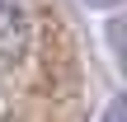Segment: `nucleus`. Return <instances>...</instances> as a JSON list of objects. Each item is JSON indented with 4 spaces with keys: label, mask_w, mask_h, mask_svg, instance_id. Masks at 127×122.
<instances>
[{
    "label": "nucleus",
    "mask_w": 127,
    "mask_h": 122,
    "mask_svg": "<svg viewBox=\"0 0 127 122\" xmlns=\"http://www.w3.org/2000/svg\"><path fill=\"white\" fill-rule=\"evenodd\" d=\"M33 38H38V24H33L28 0H0V56L5 61H24Z\"/></svg>",
    "instance_id": "obj_1"
},
{
    "label": "nucleus",
    "mask_w": 127,
    "mask_h": 122,
    "mask_svg": "<svg viewBox=\"0 0 127 122\" xmlns=\"http://www.w3.org/2000/svg\"><path fill=\"white\" fill-rule=\"evenodd\" d=\"M90 5H113V0H90Z\"/></svg>",
    "instance_id": "obj_3"
},
{
    "label": "nucleus",
    "mask_w": 127,
    "mask_h": 122,
    "mask_svg": "<svg viewBox=\"0 0 127 122\" xmlns=\"http://www.w3.org/2000/svg\"><path fill=\"white\" fill-rule=\"evenodd\" d=\"M99 122H127V94H118V99L104 108V118H99Z\"/></svg>",
    "instance_id": "obj_2"
}]
</instances>
